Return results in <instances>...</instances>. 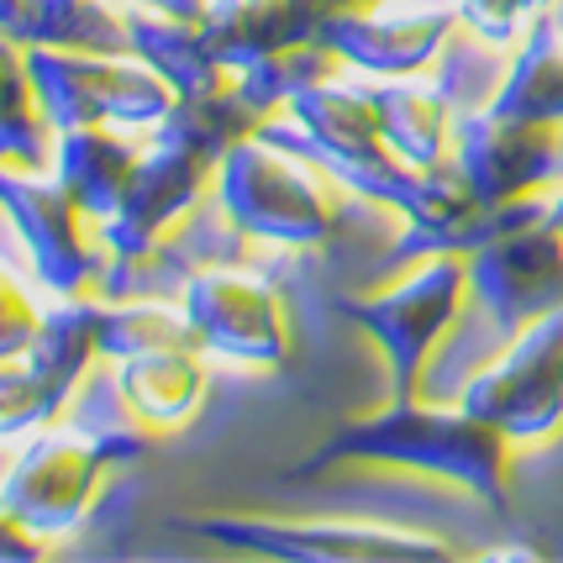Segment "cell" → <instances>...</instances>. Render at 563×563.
Here are the masks:
<instances>
[{"label":"cell","instance_id":"ba28073f","mask_svg":"<svg viewBox=\"0 0 563 563\" xmlns=\"http://www.w3.org/2000/svg\"><path fill=\"white\" fill-rule=\"evenodd\" d=\"M559 137L563 126L500 117L485 106V117H468L453 137V169L485 200V211H500L559 179Z\"/></svg>","mask_w":563,"mask_h":563},{"label":"cell","instance_id":"8992f818","mask_svg":"<svg viewBox=\"0 0 563 563\" xmlns=\"http://www.w3.org/2000/svg\"><path fill=\"white\" fill-rule=\"evenodd\" d=\"M468 290H474V279H468L464 258L438 253V258H427L417 274H406V279H395L385 290L364 295V300L353 306V317L364 321L368 338L390 353V364L400 368V379L417 385L427 358H432V347L442 343V332L464 311Z\"/></svg>","mask_w":563,"mask_h":563},{"label":"cell","instance_id":"5b68a950","mask_svg":"<svg viewBox=\"0 0 563 563\" xmlns=\"http://www.w3.org/2000/svg\"><path fill=\"white\" fill-rule=\"evenodd\" d=\"M0 211L22 232V247L32 258L37 279L58 295H90L100 290L106 247L100 232H90V217L74 206V196L53 179H32L26 169L0 164Z\"/></svg>","mask_w":563,"mask_h":563},{"label":"cell","instance_id":"9c48e42d","mask_svg":"<svg viewBox=\"0 0 563 563\" xmlns=\"http://www.w3.org/2000/svg\"><path fill=\"white\" fill-rule=\"evenodd\" d=\"M468 279L490 317L511 327L542 317L563 306V232L553 227V217H527L521 227L485 232L479 253L468 258Z\"/></svg>","mask_w":563,"mask_h":563},{"label":"cell","instance_id":"5bb4252c","mask_svg":"<svg viewBox=\"0 0 563 563\" xmlns=\"http://www.w3.org/2000/svg\"><path fill=\"white\" fill-rule=\"evenodd\" d=\"M53 143H58V132H53L48 111L37 100L26 48L0 32V164L37 174L48 169Z\"/></svg>","mask_w":563,"mask_h":563},{"label":"cell","instance_id":"52a82bcc","mask_svg":"<svg viewBox=\"0 0 563 563\" xmlns=\"http://www.w3.org/2000/svg\"><path fill=\"white\" fill-rule=\"evenodd\" d=\"M179 311L196 332L200 353H221L238 364H285L290 358V317L279 306V295L243 269L227 264H206L185 279Z\"/></svg>","mask_w":563,"mask_h":563},{"label":"cell","instance_id":"d6986e66","mask_svg":"<svg viewBox=\"0 0 563 563\" xmlns=\"http://www.w3.org/2000/svg\"><path fill=\"white\" fill-rule=\"evenodd\" d=\"M69 406V390H58L32 358H0V442H16L26 432L53 427V417Z\"/></svg>","mask_w":563,"mask_h":563},{"label":"cell","instance_id":"e0dca14e","mask_svg":"<svg viewBox=\"0 0 563 563\" xmlns=\"http://www.w3.org/2000/svg\"><path fill=\"white\" fill-rule=\"evenodd\" d=\"M26 358L43 368L58 390L74 395L100 358V306H85L79 295H69L58 311L43 317L37 338L26 347Z\"/></svg>","mask_w":563,"mask_h":563},{"label":"cell","instance_id":"2e32d148","mask_svg":"<svg viewBox=\"0 0 563 563\" xmlns=\"http://www.w3.org/2000/svg\"><path fill=\"white\" fill-rule=\"evenodd\" d=\"M490 111L521 117V122L563 126V43H553L542 26H532L527 43H521V53L500 69Z\"/></svg>","mask_w":563,"mask_h":563},{"label":"cell","instance_id":"8fae6325","mask_svg":"<svg viewBox=\"0 0 563 563\" xmlns=\"http://www.w3.org/2000/svg\"><path fill=\"white\" fill-rule=\"evenodd\" d=\"M206 353L200 347H158L122 358L117 368V395L132 411L137 427L147 432H174L179 421H190L206 400Z\"/></svg>","mask_w":563,"mask_h":563},{"label":"cell","instance_id":"7a4b0ae2","mask_svg":"<svg viewBox=\"0 0 563 563\" xmlns=\"http://www.w3.org/2000/svg\"><path fill=\"white\" fill-rule=\"evenodd\" d=\"M506 448L511 442L474 411H421V406H395L385 417L358 421L343 432L338 453L368 459V464L421 468L438 479H464L468 490H500L506 485Z\"/></svg>","mask_w":563,"mask_h":563},{"label":"cell","instance_id":"7c38bea8","mask_svg":"<svg viewBox=\"0 0 563 563\" xmlns=\"http://www.w3.org/2000/svg\"><path fill=\"white\" fill-rule=\"evenodd\" d=\"M137 158L143 153L126 137H117L111 126H64L53 143V179L69 190L74 206L90 221H106L117 217Z\"/></svg>","mask_w":563,"mask_h":563},{"label":"cell","instance_id":"7402d4cb","mask_svg":"<svg viewBox=\"0 0 563 563\" xmlns=\"http://www.w3.org/2000/svg\"><path fill=\"white\" fill-rule=\"evenodd\" d=\"M43 548H48V542L37 538V532H26L22 521L0 506V559H37Z\"/></svg>","mask_w":563,"mask_h":563},{"label":"cell","instance_id":"44dd1931","mask_svg":"<svg viewBox=\"0 0 563 563\" xmlns=\"http://www.w3.org/2000/svg\"><path fill=\"white\" fill-rule=\"evenodd\" d=\"M37 327H43V311L16 285V274L0 269V358H22L37 338Z\"/></svg>","mask_w":563,"mask_h":563},{"label":"cell","instance_id":"4fadbf2b","mask_svg":"<svg viewBox=\"0 0 563 563\" xmlns=\"http://www.w3.org/2000/svg\"><path fill=\"white\" fill-rule=\"evenodd\" d=\"M317 37L338 53V58H353L358 69H379V74H400V79H406V74L427 69V58L442 48L448 22H442L438 11L400 16V22H374L364 11H353V16L321 22Z\"/></svg>","mask_w":563,"mask_h":563},{"label":"cell","instance_id":"603a6c76","mask_svg":"<svg viewBox=\"0 0 563 563\" xmlns=\"http://www.w3.org/2000/svg\"><path fill=\"white\" fill-rule=\"evenodd\" d=\"M553 227H559V232H563V196L553 200Z\"/></svg>","mask_w":563,"mask_h":563},{"label":"cell","instance_id":"277c9868","mask_svg":"<svg viewBox=\"0 0 563 563\" xmlns=\"http://www.w3.org/2000/svg\"><path fill=\"white\" fill-rule=\"evenodd\" d=\"M117 442L126 438H79V432H48L43 427L16 453V464L5 468L0 506L43 542L58 538V532H74L100 500Z\"/></svg>","mask_w":563,"mask_h":563},{"label":"cell","instance_id":"ffe728a7","mask_svg":"<svg viewBox=\"0 0 563 563\" xmlns=\"http://www.w3.org/2000/svg\"><path fill=\"white\" fill-rule=\"evenodd\" d=\"M538 5H548V0H459V16L468 32H479L490 43H511L532 26Z\"/></svg>","mask_w":563,"mask_h":563},{"label":"cell","instance_id":"30bf717a","mask_svg":"<svg viewBox=\"0 0 563 563\" xmlns=\"http://www.w3.org/2000/svg\"><path fill=\"white\" fill-rule=\"evenodd\" d=\"M211 532L269 548V553H295V559H421V553H448L438 538H406V532H385L374 521H217Z\"/></svg>","mask_w":563,"mask_h":563},{"label":"cell","instance_id":"6da1fadb","mask_svg":"<svg viewBox=\"0 0 563 563\" xmlns=\"http://www.w3.org/2000/svg\"><path fill=\"white\" fill-rule=\"evenodd\" d=\"M217 200L221 217L243 238L269 243H321L332 238L343 200L321 179V169L300 164L290 153H274L269 143H238L217 164Z\"/></svg>","mask_w":563,"mask_h":563},{"label":"cell","instance_id":"9a60e30c","mask_svg":"<svg viewBox=\"0 0 563 563\" xmlns=\"http://www.w3.org/2000/svg\"><path fill=\"white\" fill-rule=\"evenodd\" d=\"M374 111H379V132H385V147L406 169H432L448 158L453 147V132H448V96L432 90V85H385L374 90Z\"/></svg>","mask_w":563,"mask_h":563},{"label":"cell","instance_id":"3957f363","mask_svg":"<svg viewBox=\"0 0 563 563\" xmlns=\"http://www.w3.org/2000/svg\"><path fill=\"white\" fill-rule=\"evenodd\" d=\"M464 411L506 442H542L563 427V306L516 327L511 347L464 385Z\"/></svg>","mask_w":563,"mask_h":563},{"label":"cell","instance_id":"ac0fdd59","mask_svg":"<svg viewBox=\"0 0 563 563\" xmlns=\"http://www.w3.org/2000/svg\"><path fill=\"white\" fill-rule=\"evenodd\" d=\"M158 347H196V332L185 311L169 306H100V358H137V353H158Z\"/></svg>","mask_w":563,"mask_h":563}]
</instances>
